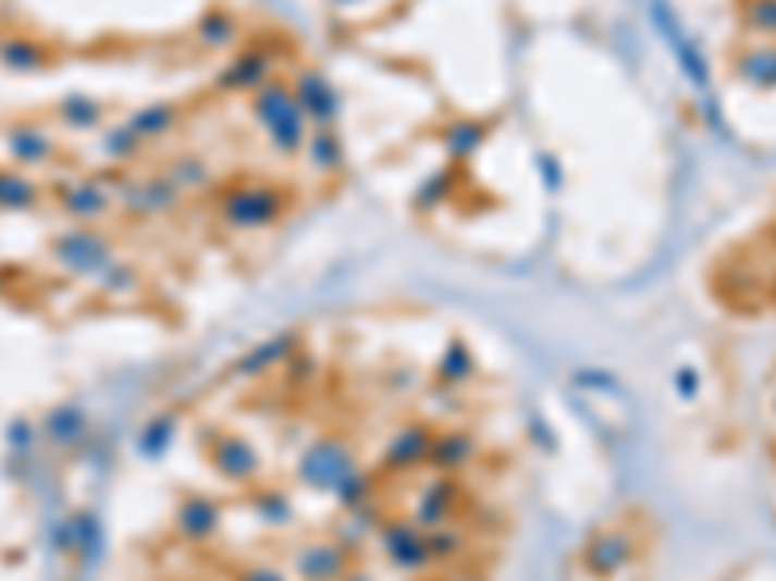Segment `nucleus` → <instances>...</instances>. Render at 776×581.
<instances>
[{"mask_svg":"<svg viewBox=\"0 0 776 581\" xmlns=\"http://www.w3.org/2000/svg\"><path fill=\"white\" fill-rule=\"evenodd\" d=\"M284 213V194L276 186L264 183H245L233 186L222 198V218L237 230H260V225H272V221Z\"/></svg>","mask_w":776,"mask_h":581,"instance_id":"1","label":"nucleus"},{"mask_svg":"<svg viewBox=\"0 0 776 581\" xmlns=\"http://www.w3.org/2000/svg\"><path fill=\"white\" fill-rule=\"evenodd\" d=\"M54 252H59V260H63L66 268H74V272H94V268L109 264L106 237H98V233H89V230H74L66 233L63 240H54Z\"/></svg>","mask_w":776,"mask_h":581,"instance_id":"2","label":"nucleus"},{"mask_svg":"<svg viewBox=\"0 0 776 581\" xmlns=\"http://www.w3.org/2000/svg\"><path fill=\"white\" fill-rule=\"evenodd\" d=\"M738 78L750 86L773 89L776 86V44H753L738 54Z\"/></svg>","mask_w":776,"mask_h":581,"instance_id":"3","label":"nucleus"},{"mask_svg":"<svg viewBox=\"0 0 776 581\" xmlns=\"http://www.w3.org/2000/svg\"><path fill=\"white\" fill-rule=\"evenodd\" d=\"M59 202H63L66 213H74L78 221H89V218H101L109 210V190L94 183H71L59 190Z\"/></svg>","mask_w":776,"mask_h":581,"instance_id":"4","label":"nucleus"},{"mask_svg":"<svg viewBox=\"0 0 776 581\" xmlns=\"http://www.w3.org/2000/svg\"><path fill=\"white\" fill-rule=\"evenodd\" d=\"M128 124H133V133L140 140H160V136H168L178 124V109L168 106V101H156V106H144Z\"/></svg>","mask_w":776,"mask_h":581,"instance_id":"5","label":"nucleus"},{"mask_svg":"<svg viewBox=\"0 0 776 581\" xmlns=\"http://www.w3.org/2000/svg\"><path fill=\"white\" fill-rule=\"evenodd\" d=\"M9 151L16 156V163H44V159H51L54 144L51 136L39 133V128H12Z\"/></svg>","mask_w":776,"mask_h":581,"instance_id":"6","label":"nucleus"},{"mask_svg":"<svg viewBox=\"0 0 776 581\" xmlns=\"http://www.w3.org/2000/svg\"><path fill=\"white\" fill-rule=\"evenodd\" d=\"M39 190L20 171H0V210H27L36 206Z\"/></svg>","mask_w":776,"mask_h":581,"instance_id":"7","label":"nucleus"},{"mask_svg":"<svg viewBox=\"0 0 776 581\" xmlns=\"http://www.w3.org/2000/svg\"><path fill=\"white\" fill-rule=\"evenodd\" d=\"M59 116H63L71 128H94V124L101 121V106L89 101V97H66L63 106H59Z\"/></svg>","mask_w":776,"mask_h":581,"instance_id":"8","label":"nucleus"},{"mask_svg":"<svg viewBox=\"0 0 776 581\" xmlns=\"http://www.w3.org/2000/svg\"><path fill=\"white\" fill-rule=\"evenodd\" d=\"M39 59H44V51L32 39H9L0 47V62L12 66V71H32V66H39Z\"/></svg>","mask_w":776,"mask_h":581,"instance_id":"9","label":"nucleus"},{"mask_svg":"<svg viewBox=\"0 0 776 581\" xmlns=\"http://www.w3.org/2000/svg\"><path fill=\"white\" fill-rule=\"evenodd\" d=\"M198 36H202L206 47H230L233 36H237V24L222 12H210L206 20H198Z\"/></svg>","mask_w":776,"mask_h":581,"instance_id":"10","label":"nucleus"},{"mask_svg":"<svg viewBox=\"0 0 776 581\" xmlns=\"http://www.w3.org/2000/svg\"><path fill=\"white\" fill-rule=\"evenodd\" d=\"M746 24H750L757 36H776V0H750Z\"/></svg>","mask_w":776,"mask_h":581,"instance_id":"11","label":"nucleus"}]
</instances>
